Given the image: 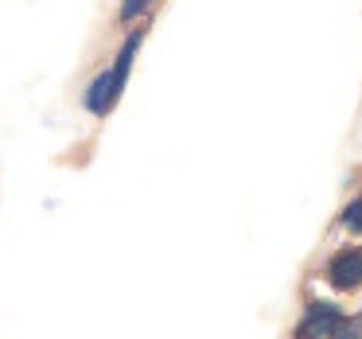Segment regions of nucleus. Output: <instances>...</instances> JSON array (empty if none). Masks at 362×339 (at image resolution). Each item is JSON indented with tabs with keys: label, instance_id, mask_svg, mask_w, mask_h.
Listing matches in <instances>:
<instances>
[{
	"label": "nucleus",
	"instance_id": "f257e3e1",
	"mask_svg": "<svg viewBox=\"0 0 362 339\" xmlns=\"http://www.w3.org/2000/svg\"><path fill=\"white\" fill-rule=\"evenodd\" d=\"M320 281L339 297H354L362 292V238L351 246H339L320 261Z\"/></svg>",
	"mask_w": 362,
	"mask_h": 339
},
{
	"label": "nucleus",
	"instance_id": "f03ea898",
	"mask_svg": "<svg viewBox=\"0 0 362 339\" xmlns=\"http://www.w3.org/2000/svg\"><path fill=\"white\" fill-rule=\"evenodd\" d=\"M136 43H141V32L129 35L125 47H121V55H117V63L90 82V90H86V110L90 113H98V117H102V113H110V105L121 98V86H125L129 67H133V55H136Z\"/></svg>",
	"mask_w": 362,
	"mask_h": 339
},
{
	"label": "nucleus",
	"instance_id": "7ed1b4c3",
	"mask_svg": "<svg viewBox=\"0 0 362 339\" xmlns=\"http://www.w3.org/2000/svg\"><path fill=\"white\" fill-rule=\"evenodd\" d=\"M339 226H343L346 234L362 238V191H354V195L343 203V211H339Z\"/></svg>",
	"mask_w": 362,
	"mask_h": 339
},
{
	"label": "nucleus",
	"instance_id": "20e7f679",
	"mask_svg": "<svg viewBox=\"0 0 362 339\" xmlns=\"http://www.w3.org/2000/svg\"><path fill=\"white\" fill-rule=\"evenodd\" d=\"M152 0H125V4H121V12H117V20L121 24H133L136 16H144V8H148Z\"/></svg>",
	"mask_w": 362,
	"mask_h": 339
}]
</instances>
